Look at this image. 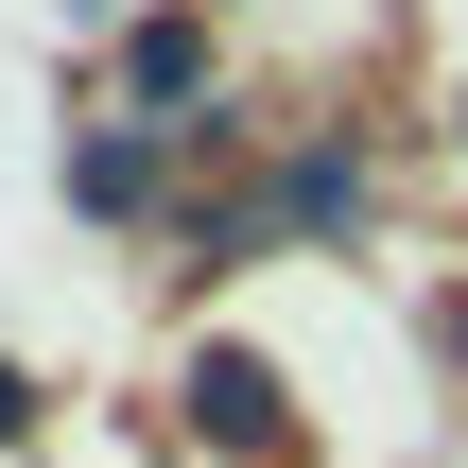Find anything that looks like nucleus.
Segmentation results:
<instances>
[{"label":"nucleus","mask_w":468,"mask_h":468,"mask_svg":"<svg viewBox=\"0 0 468 468\" xmlns=\"http://www.w3.org/2000/svg\"><path fill=\"white\" fill-rule=\"evenodd\" d=\"M122 104H139V139H156V122H208V104H226V52H208L191 17H139V35H122Z\"/></svg>","instance_id":"obj_1"},{"label":"nucleus","mask_w":468,"mask_h":468,"mask_svg":"<svg viewBox=\"0 0 468 468\" xmlns=\"http://www.w3.org/2000/svg\"><path fill=\"white\" fill-rule=\"evenodd\" d=\"M191 434H208V452L295 468V434H278V365H261V347H208V365H191Z\"/></svg>","instance_id":"obj_2"},{"label":"nucleus","mask_w":468,"mask_h":468,"mask_svg":"<svg viewBox=\"0 0 468 468\" xmlns=\"http://www.w3.org/2000/svg\"><path fill=\"white\" fill-rule=\"evenodd\" d=\"M69 208H87V226H139V208H156V139H139V122H87V139H69Z\"/></svg>","instance_id":"obj_3"},{"label":"nucleus","mask_w":468,"mask_h":468,"mask_svg":"<svg viewBox=\"0 0 468 468\" xmlns=\"http://www.w3.org/2000/svg\"><path fill=\"white\" fill-rule=\"evenodd\" d=\"M17 434H35V382H17V365H0V452H17Z\"/></svg>","instance_id":"obj_4"},{"label":"nucleus","mask_w":468,"mask_h":468,"mask_svg":"<svg viewBox=\"0 0 468 468\" xmlns=\"http://www.w3.org/2000/svg\"><path fill=\"white\" fill-rule=\"evenodd\" d=\"M452 365H468V295H452Z\"/></svg>","instance_id":"obj_5"}]
</instances>
